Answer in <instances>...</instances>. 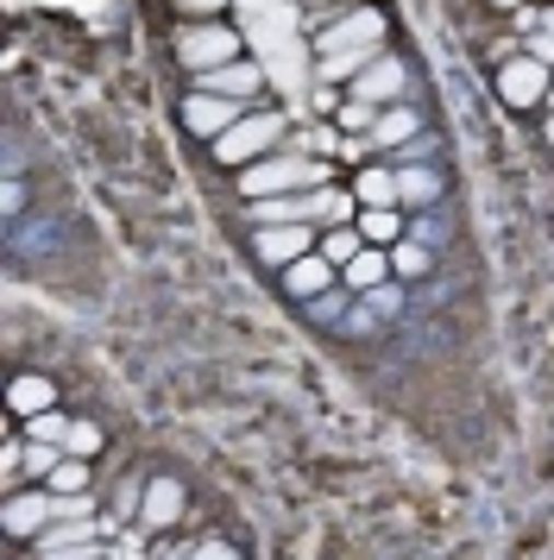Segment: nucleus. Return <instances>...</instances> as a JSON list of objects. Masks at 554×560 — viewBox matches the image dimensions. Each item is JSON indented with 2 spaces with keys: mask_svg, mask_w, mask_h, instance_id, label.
Returning <instances> with one entry per match:
<instances>
[{
  "mask_svg": "<svg viewBox=\"0 0 554 560\" xmlns=\"http://www.w3.org/2000/svg\"><path fill=\"white\" fill-rule=\"evenodd\" d=\"M315 253H322L334 271H347L353 258L366 253V233H359V221H353V228H322V246H315Z\"/></svg>",
  "mask_w": 554,
  "mask_h": 560,
  "instance_id": "19",
  "label": "nucleus"
},
{
  "mask_svg": "<svg viewBox=\"0 0 554 560\" xmlns=\"http://www.w3.org/2000/svg\"><path fill=\"white\" fill-rule=\"evenodd\" d=\"M542 32H549V38H554V7H549V13H542Z\"/></svg>",
  "mask_w": 554,
  "mask_h": 560,
  "instance_id": "33",
  "label": "nucleus"
},
{
  "mask_svg": "<svg viewBox=\"0 0 554 560\" xmlns=\"http://www.w3.org/2000/svg\"><path fill=\"white\" fill-rule=\"evenodd\" d=\"M7 409L20 416V422H32V416H45V409H57V384L38 378V372H20V378L7 384Z\"/></svg>",
  "mask_w": 554,
  "mask_h": 560,
  "instance_id": "12",
  "label": "nucleus"
},
{
  "mask_svg": "<svg viewBox=\"0 0 554 560\" xmlns=\"http://www.w3.org/2000/svg\"><path fill=\"white\" fill-rule=\"evenodd\" d=\"M272 152H284V114H272V107L240 114V120L215 139V158L233 164V171H246V164H258V158H272Z\"/></svg>",
  "mask_w": 554,
  "mask_h": 560,
  "instance_id": "1",
  "label": "nucleus"
},
{
  "mask_svg": "<svg viewBox=\"0 0 554 560\" xmlns=\"http://www.w3.org/2000/svg\"><path fill=\"white\" fill-rule=\"evenodd\" d=\"M517 7H523V0H498V13H517Z\"/></svg>",
  "mask_w": 554,
  "mask_h": 560,
  "instance_id": "34",
  "label": "nucleus"
},
{
  "mask_svg": "<svg viewBox=\"0 0 554 560\" xmlns=\"http://www.w3.org/2000/svg\"><path fill=\"white\" fill-rule=\"evenodd\" d=\"M384 51V45H359V51H334V57H322V77L327 82H341V77H359V70H366V63H372V57Z\"/></svg>",
  "mask_w": 554,
  "mask_h": 560,
  "instance_id": "22",
  "label": "nucleus"
},
{
  "mask_svg": "<svg viewBox=\"0 0 554 560\" xmlns=\"http://www.w3.org/2000/svg\"><path fill=\"white\" fill-rule=\"evenodd\" d=\"M50 491H57V498H76V491H89V459H76V454H64V466H57V472H50Z\"/></svg>",
  "mask_w": 554,
  "mask_h": 560,
  "instance_id": "24",
  "label": "nucleus"
},
{
  "mask_svg": "<svg viewBox=\"0 0 554 560\" xmlns=\"http://www.w3.org/2000/svg\"><path fill=\"white\" fill-rule=\"evenodd\" d=\"M341 283H347L353 296H366V290H378V283H391V253H384V246H366V253L341 271Z\"/></svg>",
  "mask_w": 554,
  "mask_h": 560,
  "instance_id": "15",
  "label": "nucleus"
},
{
  "mask_svg": "<svg viewBox=\"0 0 554 560\" xmlns=\"http://www.w3.org/2000/svg\"><path fill=\"white\" fill-rule=\"evenodd\" d=\"M64 434H70V416H64V409H45V416L25 422V441H57V447H64Z\"/></svg>",
  "mask_w": 554,
  "mask_h": 560,
  "instance_id": "25",
  "label": "nucleus"
},
{
  "mask_svg": "<svg viewBox=\"0 0 554 560\" xmlns=\"http://www.w3.org/2000/svg\"><path fill=\"white\" fill-rule=\"evenodd\" d=\"M428 265H435L428 240H397V246H391V278H423Z\"/></svg>",
  "mask_w": 554,
  "mask_h": 560,
  "instance_id": "21",
  "label": "nucleus"
},
{
  "mask_svg": "<svg viewBox=\"0 0 554 560\" xmlns=\"http://www.w3.org/2000/svg\"><path fill=\"white\" fill-rule=\"evenodd\" d=\"M347 89L359 95V102H372V107H397L403 89H409V63H403L397 51H378L372 63H366V70L347 82Z\"/></svg>",
  "mask_w": 554,
  "mask_h": 560,
  "instance_id": "3",
  "label": "nucleus"
},
{
  "mask_svg": "<svg viewBox=\"0 0 554 560\" xmlns=\"http://www.w3.org/2000/svg\"><path fill=\"white\" fill-rule=\"evenodd\" d=\"M38 560H95V541H76V548H50Z\"/></svg>",
  "mask_w": 554,
  "mask_h": 560,
  "instance_id": "31",
  "label": "nucleus"
},
{
  "mask_svg": "<svg viewBox=\"0 0 554 560\" xmlns=\"http://www.w3.org/2000/svg\"><path fill=\"white\" fill-rule=\"evenodd\" d=\"M397 202L403 208H435L441 202V177L423 164H397Z\"/></svg>",
  "mask_w": 554,
  "mask_h": 560,
  "instance_id": "17",
  "label": "nucleus"
},
{
  "mask_svg": "<svg viewBox=\"0 0 554 560\" xmlns=\"http://www.w3.org/2000/svg\"><path fill=\"white\" fill-rule=\"evenodd\" d=\"M315 246H322V228H309V221H297V228H258V258L277 265V271H290V265L309 258Z\"/></svg>",
  "mask_w": 554,
  "mask_h": 560,
  "instance_id": "8",
  "label": "nucleus"
},
{
  "mask_svg": "<svg viewBox=\"0 0 554 560\" xmlns=\"http://www.w3.org/2000/svg\"><path fill=\"white\" fill-rule=\"evenodd\" d=\"M366 303H372L378 315H397V308H403V283H397V278L378 283V290H366Z\"/></svg>",
  "mask_w": 554,
  "mask_h": 560,
  "instance_id": "28",
  "label": "nucleus"
},
{
  "mask_svg": "<svg viewBox=\"0 0 554 560\" xmlns=\"http://www.w3.org/2000/svg\"><path fill=\"white\" fill-rule=\"evenodd\" d=\"M57 466H64V447H57V441H25V485L32 479L45 485Z\"/></svg>",
  "mask_w": 554,
  "mask_h": 560,
  "instance_id": "23",
  "label": "nucleus"
},
{
  "mask_svg": "<svg viewBox=\"0 0 554 560\" xmlns=\"http://www.w3.org/2000/svg\"><path fill=\"white\" fill-rule=\"evenodd\" d=\"M315 177H322V171H315L302 152H272V158H258V164L240 171V196L272 202V196H297L302 183H315Z\"/></svg>",
  "mask_w": 554,
  "mask_h": 560,
  "instance_id": "2",
  "label": "nucleus"
},
{
  "mask_svg": "<svg viewBox=\"0 0 554 560\" xmlns=\"http://www.w3.org/2000/svg\"><path fill=\"white\" fill-rule=\"evenodd\" d=\"M57 510H64V498H57V491H45V485H32V491H7V535L38 541V535L57 523Z\"/></svg>",
  "mask_w": 554,
  "mask_h": 560,
  "instance_id": "4",
  "label": "nucleus"
},
{
  "mask_svg": "<svg viewBox=\"0 0 554 560\" xmlns=\"http://www.w3.org/2000/svg\"><path fill=\"white\" fill-rule=\"evenodd\" d=\"M139 516H146V529H171L176 516H183V485H176V479L146 485V498H139Z\"/></svg>",
  "mask_w": 554,
  "mask_h": 560,
  "instance_id": "13",
  "label": "nucleus"
},
{
  "mask_svg": "<svg viewBox=\"0 0 554 560\" xmlns=\"http://www.w3.org/2000/svg\"><path fill=\"white\" fill-rule=\"evenodd\" d=\"M183 560H240V555H233L227 541H201V548H189V555H183Z\"/></svg>",
  "mask_w": 554,
  "mask_h": 560,
  "instance_id": "30",
  "label": "nucleus"
},
{
  "mask_svg": "<svg viewBox=\"0 0 554 560\" xmlns=\"http://www.w3.org/2000/svg\"><path fill=\"white\" fill-rule=\"evenodd\" d=\"M378 322H384V315H378V308L366 303V296H359V303L347 308V322H341V334H378Z\"/></svg>",
  "mask_w": 554,
  "mask_h": 560,
  "instance_id": "27",
  "label": "nucleus"
},
{
  "mask_svg": "<svg viewBox=\"0 0 554 560\" xmlns=\"http://www.w3.org/2000/svg\"><path fill=\"white\" fill-rule=\"evenodd\" d=\"M201 95H227V102H258L265 95V70L252 63V57H233V63H221V70H208V77H196Z\"/></svg>",
  "mask_w": 554,
  "mask_h": 560,
  "instance_id": "7",
  "label": "nucleus"
},
{
  "mask_svg": "<svg viewBox=\"0 0 554 560\" xmlns=\"http://www.w3.org/2000/svg\"><path fill=\"white\" fill-rule=\"evenodd\" d=\"M176 7H183V13H201V20H208V13H221L227 0H176Z\"/></svg>",
  "mask_w": 554,
  "mask_h": 560,
  "instance_id": "32",
  "label": "nucleus"
},
{
  "mask_svg": "<svg viewBox=\"0 0 554 560\" xmlns=\"http://www.w3.org/2000/svg\"><path fill=\"white\" fill-rule=\"evenodd\" d=\"M549 107H554V82H549Z\"/></svg>",
  "mask_w": 554,
  "mask_h": 560,
  "instance_id": "37",
  "label": "nucleus"
},
{
  "mask_svg": "<svg viewBox=\"0 0 554 560\" xmlns=\"http://www.w3.org/2000/svg\"><path fill=\"white\" fill-rule=\"evenodd\" d=\"M549 82H554V70L542 63V57H510V63H498L504 107H542L549 102Z\"/></svg>",
  "mask_w": 554,
  "mask_h": 560,
  "instance_id": "5",
  "label": "nucleus"
},
{
  "mask_svg": "<svg viewBox=\"0 0 554 560\" xmlns=\"http://www.w3.org/2000/svg\"><path fill=\"white\" fill-rule=\"evenodd\" d=\"M359 233H366V246H384L391 253L409 228H403V208H359Z\"/></svg>",
  "mask_w": 554,
  "mask_h": 560,
  "instance_id": "18",
  "label": "nucleus"
},
{
  "mask_svg": "<svg viewBox=\"0 0 554 560\" xmlns=\"http://www.w3.org/2000/svg\"><path fill=\"white\" fill-rule=\"evenodd\" d=\"M423 132V114L416 107H378V127H372V145H384V152H397V145H409Z\"/></svg>",
  "mask_w": 554,
  "mask_h": 560,
  "instance_id": "14",
  "label": "nucleus"
},
{
  "mask_svg": "<svg viewBox=\"0 0 554 560\" xmlns=\"http://www.w3.org/2000/svg\"><path fill=\"white\" fill-rule=\"evenodd\" d=\"M542 139H549V145H554V114H549V127H542Z\"/></svg>",
  "mask_w": 554,
  "mask_h": 560,
  "instance_id": "35",
  "label": "nucleus"
},
{
  "mask_svg": "<svg viewBox=\"0 0 554 560\" xmlns=\"http://www.w3.org/2000/svg\"><path fill=\"white\" fill-rule=\"evenodd\" d=\"M347 296H341V290H327V296H315V303H309V315H322V322H347Z\"/></svg>",
  "mask_w": 554,
  "mask_h": 560,
  "instance_id": "29",
  "label": "nucleus"
},
{
  "mask_svg": "<svg viewBox=\"0 0 554 560\" xmlns=\"http://www.w3.org/2000/svg\"><path fill=\"white\" fill-rule=\"evenodd\" d=\"M309 228H353V196L334 183H315L309 196Z\"/></svg>",
  "mask_w": 554,
  "mask_h": 560,
  "instance_id": "16",
  "label": "nucleus"
},
{
  "mask_svg": "<svg viewBox=\"0 0 554 560\" xmlns=\"http://www.w3.org/2000/svg\"><path fill=\"white\" fill-rule=\"evenodd\" d=\"M309 7H334V0H309Z\"/></svg>",
  "mask_w": 554,
  "mask_h": 560,
  "instance_id": "36",
  "label": "nucleus"
},
{
  "mask_svg": "<svg viewBox=\"0 0 554 560\" xmlns=\"http://www.w3.org/2000/svg\"><path fill=\"white\" fill-rule=\"evenodd\" d=\"M384 38V20L378 13H341V20H327L315 32V51L334 57V51H359V45H378Z\"/></svg>",
  "mask_w": 554,
  "mask_h": 560,
  "instance_id": "9",
  "label": "nucleus"
},
{
  "mask_svg": "<svg viewBox=\"0 0 554 560\" xmlns=\"http://www.w3.org/2000/svg\"><path fill=\"white\" fill-rule=\"evenodd\" d=\"M176 57H183L196 77H208V70H221V63L240 57V38H233L227 26H189L183 38H176Z\"/></svg>",
  "mask_w": 554,
  "mask_h": 560,
  "instance_id": "6",
  "label": "nucleus"
},
{
  "mask_svg": "<svg viewBox=\"0 0 554 560\" xmlns=\"http://www.w3.org/2000/svg\"><path fill=\"white\" fill-rule=\"evenodd\" d=\"M353 196H359L366 208H403L397 202V171H378V164L353 177Z\"/></svg>",
  "mask_w": 554,
  "mask_h": 560,
  "instance_id": "20",
  "label": "nucleus"
},
{
  "mask_svg": "<svg viewBox=\"0 0 554 560\" xmlns=\"http://www.w3.org/2000/svg\"><path fill=\"white\" fill-rule=\"evenodd\" d=\"M240 114H246L240 102H227V95H201V89H196V95L183 102V127L201 132V139L215 145V139H221V132L233 127V120H240Z\"/></svg>",
  "mask_w": 554,
  "mask_h": 560,
  "instance_id": "10",
  "label": "nucleus"
},
{
  "mask_svg": "<svg viewBox=\"0 0 554 560\" xmlns=\"http://www.w3.org/2000/svg\"><path fill=\"white\" fill-rule=\"evenodd\" d=\"M64 454L95 459L101 454V429H95V422H70V434H64Z\"/></svg>",
  "mask_w": 554,
  "mask_h": 560,
  "instance_id": "26",
  "label": "nucleus"
},
{
  "mask_svg": "<svg viewBox=\"0 0 554 560\" xmlns=\"http://www.w3.org/2000/svg\"><path fill=\"white\" fill-rule=\"evenodd\" d=\"M334 283H341V271H334V265H327L322 253L297 258V265H290V271H284V290H290V296H297V303H315V296H327V290H334Z\"/></svg>",
  "mask_w": 554,
  "mask_h": 560,
  "instance_id": "11",
  "label": "nucleus"
}]
</instances>
